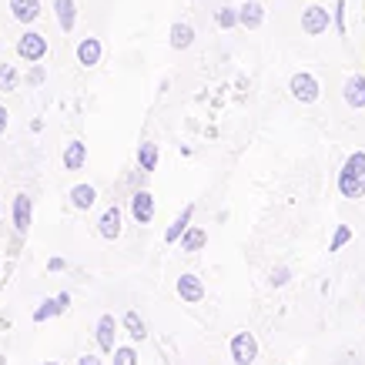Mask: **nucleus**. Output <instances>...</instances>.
Listing matches in <instances>:
<instances>
[{
	"instance_id": "1",
	"label": "nucleus",
	"mask_w": 365,
	"mask_h": 365,
	"mask_svg": "<svg viewBox=\"0 0 365 365\" xmlns=\"http://www.w3.org/2000/svg\"><path fill=\"white\" fill-rule=\"evenodd\" d=\"M339 191L342 198H362L365 195V151H355L339 171Z\"/></svg>"
},
{
	"instance_id": "2",
	"label": "nucleus",
	"mask_w": 365,
	"mask_h": 365,
	"mask_svg": "<svg viewBox=\"0 0 365 365\" xmlns=\"http://www.w3.org/2000/svg\"><path fill=\"white\" fill-rule=\"evenodd\" d=\"M232 359H235V365H252L258 359V342H255L252 332L232 335Z\"/></svg>"
},
{
	"instance_id": "3",
	"label": "nucleus",
	"mask_w": 365,
	"mask_h": 365,
	"mask_svg": "<svg viewBox=\"0 0 365 365\" xmlns=\"http://www.w3.org/2000/svg\"><path fill=\"white\" fill-rule=\"evenodd\" d=\"M11 215H14V228H17V235H27V228H31V222H34V198L31 195H17L14 198V208H11Z\"/></svg>"
},
{
	"instance_id": "4",
	"label": "nucleus",
	"mask_w": 365,
	"mask_h": 365,
	"mask_svg": "<svg viewBox=\"0 0 365 365\" xmlns=\"http://www.w3.org/2000/svg\"><path fill=\"white\" fill-rule=\"evenodd\" d=\"M178 299L188 302V305H198V302L205 299V282H201L198 275L185 272V275L178 278Z\"/></svg>"
},
{
	"instance_id": "5",
	"label": "nucleus",
	"mask_w": 365,
	"mask_h": 365,
	"mask_svg": "<svg viewBox=\"0 0 365 365\" xmlns=\"http://www.w3.org/2000/svg\"><path fill=\"white\" fill-rule=\"evenodd\" d=\"M94 335H98V349L104 355H114V335H118V319L114 315H101L98 319V329H94Z\"/></svg>"
},
{
	"instance_id": "6",
	"label": "nucleus",
	"mask_w": 365,
	"mask_h": 365,
	"mask_svg": "<svg viewBox=\"0 0 365 365\" xmlns=\"http://www.w3.org/2000/svg\"><path fill=\"white\" fill-rule=\"evenodd\" d=\"M131 215L138 225H151V218H155V195H151V191H134Z\"/></svg>"
},
{
	"instance_id": "7",
	"label": "nucleus",
	"mask_w": 365,
	"mask_h": 365,
	"mask_svg": "<svg viewBox=\"0 0 365 365\" xmlns=\"http://www.w3.org/2000/svg\"><path fill=\"white\" fill-rule=\"evenodd\" d=\"M67 309H71V295H67V292H61V295L44 299L37 309H34V322H47V319H54V315H64Z\"/></svg>"
},
{
	"instance_id": "8",
	"label": "nucleus",
	"mask_w": 365,
	"mask_h": 365,
	"mask_svg": "<svg viewBox=\"0 0 365 365\" xmlns=\"http://www.w3.org/2000/svg\"><path fill=\"white\" fill-rule=\"evenodd\" d=\"M44 51H47V41L41 34H24L21 44H17V54H21L24 61H31V64H37V61L44 57Z\"/></svg>"
},
{
	"instance_id": "9",
	"label": "nucleus",
	"mask_w": 365,
	"mask_h": 365,
	"mask_svg": "<svg viewBox=\"0 0 365 365\" xmlns=\"http://www.w3.org/2000/svg\"><path fill=\"white\" fill-rule=\"evenodd\" d=\"M98 228H101V238H108V242L121 238V208H118V205H111V208L101 215Z\"/></svg>"
},
{
	"instance_id": "10",
	"label": "nucleus",
	"mask_w": 365,
	"mask_h": 365,
	"mask_svg": "<svg viewBox=\"0 0 365 365\" xmlns=\"http://www.w3.org/2000/svg\"><path fill=\"white\" fill-rule=\"evenodd\" d=\"M61 161H64L67 171H81V168L88 165V144H84V141H71L64 148V158H61Z\"/></svg>"
},
{
	"instance_id": "11",
	"label": "nucleus",
	"mask_w": 365,
	"mask_h": 365,
	"mask_svg": "<svg viewBox=\"0 0 365 365\" xmlns=\"http://www.w3.org/2000/svg\"><path fill=\"white\" fill-rule=\"evenodd\" d=\"M191 222H195V205H185V211L175 218V225L168 228V235H165V242L168 245H175V242H181V235L191 228Z\"/></svg>"
},
{
	"instance_id": "12",
	"label": "nucleus",
	"mask_w": 365,
	"mask_h": 365,
	"mask_svg": "<svg viewBox=\"0 0 365 365\" xmlns=\"http://www.w3.org/2000/svg\"><path fill=\"white\" fill-rule=\"evenodd\" d=\"M292 94L299 101H315L319 98V84L312 74H299V78H292Z\"/></svg>"
},
{
	"instance_id": "13",
	"label": "nucleus",
	"mask_w": 365,
	"mask_h": 365,
	"mask_svg": "<svg viewBox=\"0 0 365 365\" xmlns=\"http://www.w3.org/2000/svg\"><path fill=\"white\" fill-rule=\"evenodd\" d=\"M94 201H98V191L91 188V185H74V188H71V205L78 211L94 208Z\"/></svg>"
},
{
	"instance_id": "14",
	"label": "nucleus",
	"mask_w": 365,
	"mask_h": 365,
	"mask_svg": "<svg viewBox=\"0 0 365 365\" xmlns=\"http://www.w3.org/2000/svg\"><path fill=\"white\" fill-rule=\"evenodd\" d=\"M205 245H208V232H205V228H195V225H191L188 232L181 235V248H185V252H201Z\"/></svg>"
},
{
	"instance_id": "15",
	"label": "nucleus",
	"mask_w": 365,
	"mask_h": 365,
	"mask_svg": "<svg viewBox=\"0 0 365 365\" xmlns=\"http://www.w3.org/2000/svg\"><path fill=\"white\" fill-rule=\"evenodd\" d=\"M11 11L17 21H34L37 14H41V0H11Z\"/></svg>"
},
{
	"instance_id": "16",
	"label": "nucleus",
	"mask_w": 365,
	"mask_h": 365,
	"mask_svg": "<svg viewBox=\"0 0 365 365\" xmlns=\"http://www.w3.org/2000/svg\"><path fill=\"white\" fill-rule=\"evenodd\" d=\"M121 325L128 329V335H131L134 342H144V339H148V325H144V319L138 315V312H128V315L121 319Z\"/></svg>"
},
{
	"instance_id": "17",
	"label": "nucleus",
	"mask_w": 365,
	"mask_h": 365,
	"mask_svg": "<svg viewBox=\"0 0 365 365\" xmlns=\"http://www.w3.org/2000/svg\"><path fill=\"white\" fill-rule=\"evenodd\" d=\"M78 61H81L84 67H94V64L101 61V44L94 41V37H88V41L78 47Z\"/></svg>"
},
{
	"instance_id": "18",
	"label": "nucleus",
	"mask_w": 365,
	"mask_h": 365,
	"mask_svg": "<svg viewBox=\"0 0 365 365\" xmlns=\"http://www.w3.org/2000/svg\"><path fill=\"white\" fill-rule=\"evenodd\" d=\"M138 165H141V171H155L158 168V144L144 141L141 148H138Z\"/></svg>"
},
{
	"instance_id": "19",
	"label": "nucleus",
	"mask_w": 365,
	"mask_h": 365,
	"mask_svg": "<svg viewBox=\"0 0 365 365\" xmlns=\"http://www.w3.org/2000/svg\"><path fill=\"white\" fill-rule=\"evenodd\" d=\"M345 101H349L352 108H362L365 104V81L362 78H352L345 84Z\"/></svg>"
},
{
	"instance_id": "20",
	"label": "nucleus",
	"mask_w": 365,
	"mask_h": 365,
	"mask_svg": "<svg viewBox=\"0 0 365 365\" xmlns=\"http://www.w3.org/2000/svg\"><path fill=\"white\" fill-rule=\"evenodd\" d=\"M325 27H329V14L322 11V7H312V11L305 14V31L319 34V31H325Z\"/></svg>"
},
{
	"instance_id": "21",
	"label": "nucleus",
	"mask_w": 365,
	"mask_h": 365,
	"mask_svg": "<svg viewBox=\"0 0 365 365\" xmlns=\"http://www.w3.org/2000/svg\"><path fill=\"white\" fill-rule=\"evenodd\" d=\"M191 37H195V31H191L188 24H175V31H171V44L181 51V47L191 44Z\"/></svg>"
},
{
	"instance_id": "22",
	"label": "nucleus",
	"mask_w": 365,
	"mask_h": 365,
	"mask_svg": "<svg viewBox=\"0 0 365 365\" xmlns=\"http://www.w3.org/2000/svg\"><path fill=\"white\" fill-rule=\"evenodd\" d=\"M349 242H352V228H349V225H339L332 235V242H329V252H342Z\"/></svg>"
},
{
	"instance_id": "23",
	"label": "nucleus",
	"mask_w": 365,
	"mask_h": 365,
	"mask_svg": "<svg viewBox=\"0 0 365 365\" xmlns=\"http://www.w3.org/2000/svg\"><path fill=\"white\" fill-rule=\"evenodd\" d=\"M57 21H61L64 31L74 27V4H71V0H57Z\"/></svg>"
},
{
	"instance_id": "24",
	"label": "nucleus",
	"mask_w": 365,
	"mask_h": 365,
	"mask_svg": "<svg viewBox=\"0 0 365 365\" xmlns=\"http://www.w3.org/2000/svg\"><path fill=\"white\" fill-rule=\"evenodd\" d=\"M114 365H138V352L131 345H118L114 349Z\"/></svg>"
},
{
	"instance_id": "25",
	"label": "nucleus",
	"mask_w": 365,
	"mask_h": 365,
	"mask_svg": "<svg viewBox=\"0 0 365 365\" xmlns=\"http://www.w3.org/2000/svg\"><path fill=\"white\" fill-rule=\"evenodd\" d=\"M17 88V71L14 67H0V91H14Z\"/></svg>"
},
{
	"instance_id": "26",
	"label": "nucleus",
	"mask_w": 365,
	"mask_h": 365,
	"mask_svg": "<svg viewBox=\"0 0 365 365\" xmlns=\"http://www.w3.org/2000/svg\"><path fill=\"white\" fill-rule=\"evenodd\" d=\"M242 21L248 24V27H255V24L262 21V7H258V4H248V7H242Z\"/></svg>"
},
{
	"instance_id": "27",
	"label": "nucleus",
	"mask_w": 365,
	"mask_h": 365,
	"mask_svg": "<svg viewBox=\"0 0 365 365\" xmlns=\"http://www.w3.org/2000/svg\"><path fill=\"white\" fill-rule=\"evenodd\" d=\"M288 278H292V272H288V268H275L268 282H272V288H282V285H288Z\"/></svg>"
},
{
	"instance_id": "28",
	"label": "nucleus",
	"mask_w": 365,
	"mask_h": 365,
	"mask_svg": "<svg viewBox=\"0 0 365 365\" xmlns=\"http://www.w3.org/2000/svg\"><path fill=\"white\" fill-rule=\"evenodd\" d=\"M64 268H67L64 258H51V262H47V272H64Z\"/></svg>"
},
{
	"instance_id": "29",
	"label": "nucleus",
	"mask_w": 365,
	"mask_h": 365,
	"mask_svg": "<svg viewBox=\"0 0 365 365\" xmlns=\"http://www.w3.org/2000/svg\"><path fill=\"white\" fill-rule=\"evenodd\" d=\"M218 24H222V27H232V24H235V14L232 11H222V14H218Z\"/></svg>"
},
{
	"instance_id": "30",
	"label": "nucleus",
	"mask_w": 365,
	"mask_h": 365,
	"mask_svg": "<svg viewBox=\"0 0 365 365\" xmlns=\"http://www.w3.org/2000/svg\"><path fill=\"white\" fill-rule=\"evenodd\" d=\"M78 365H104V362H101L98 355H81V359H78Z\"/></svg>"
},
{
	"instance_id": "31",
	"label": "nucleus",
	"mask_w": 365,
	"mask_h": 365,
	"mask_svg": "<svg viewBox=\"0 0 365 365\" xmlns=\"http://www.w3.org/2000/svg\"><path fill=\"white\" fill-rule=\"evenodd\" d=\"M7 121H11V114H7V108H4V104H0V134L7 131Z\"/></svg>"
},
{
	"instance_id": "32",
	"label": "nucleus",
	"mask_w": 365,
	"mask_h": 365,
	"mask_svg": "<svg viewBox=\"0 0 365 365\" xmlns=\"http://www.w3.org/2000/svg\"><path fill=\"white\" fill-rule=\"evenodd\" d=\"M44 365H61V362H44Z\"/></svg>"
}]
</instances>
